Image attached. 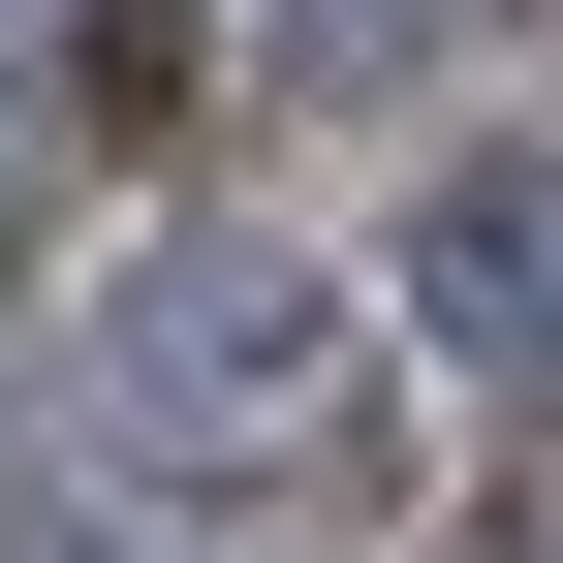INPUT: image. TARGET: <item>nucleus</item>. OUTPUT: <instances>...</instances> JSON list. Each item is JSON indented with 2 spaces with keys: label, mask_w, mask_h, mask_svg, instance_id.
I'll list each match as a JSON object with an SVG mask.
<instances>
[{
  "label": "nucleus",
  "mask_w": 563,
  "mask_h": 563,
  "mask_svg": "<svg viewBox=\"0 0 563 563\" xmlns=\"http://www.w3.org/2000/svg\"><path fill=\"white\" fill-rule=\"evenodd\" d=\"M95 407H125L157 470H313L344 407H376V344H344V282H313V251L188 220V251H125V282H95Z\"/></svg>",
  "instance_id": "1"
},
{
  "label": "nucleus",
  "mask_w": 563,
  "mask_h": 563,
  "mask_svg": "<svg viewBox=\"0 0 563 563\" xmlns=\"http://www.w3.org/2000/svg\"><path fill=\"white\" fill-rule=\"evenodd\" d=\"M407 313H439L470 376H563V157H439V220H407Z\"/></svg>",
  "instance_id": "2"
},
{
  "label": "nucleus",
  "mask_w": 563,
  "mask_h": 563,
  "mask_svg": "<svg viewBox=\"0 0 563 563\" xmlns=\"http://www.w3.org/2000/svg\"><path fill=\"white\" fill-rule=\"evenodd\" d=\"M157 95V0H0V125H125Z\"/></svg>",
  "instance_id": "3"
},
{
  "label": "nucleus",
  "mask_w": 563,
  "mask_h": 563,
  "mask_svg": "<svg viewBox=\"0 0 563 563\" xmlns=\"http://www.w3.org/2000/svg\"><path fill=\"white\" fill-rule=\"evenodd\" d=\"M0 563H63V532H32V439H0Z\"/></svg>",
  "instance_id": "4"
}]
</instances>
